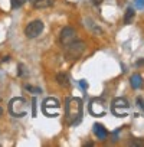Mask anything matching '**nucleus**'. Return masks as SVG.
Listing matches in <instances>:
<instances>
[{
    "label": "nucleus",
    "instance_id": "obj_7",
    "mask_svg": "<svg viewBox=\"0 0 144 147\" xmlns=\"http://www.w3.org/2000/svg\"><path fill=\"white\" fill-rule=\"evenodd\" d=\"M105 105L102 104V101L101 100H98V98H94L92 101H91V104H89V113L94 115V117H102V115H105Z\"/></svg>",
    "mask_w": 144,
    "mask_h": 147
},
{
    "label": "nucleus",
    "instance_id": "obj_8",
    "mask_svg": "<svg viewBox=\"0 0 144 147\" xmlns=\"http://www.w3.org/2000/svg\"><path fill=\"white\" fill-rule=\"evenodd\" d=\"M75 35H77V32H75L74 28H69V26L63 28L61 30V42H62V45H66V43L72 42L75 39Z\"/></svg>",
    "mask_w": 144,
    "mask_h": 147
},
{
    "label": "nucleus",
    "instance_id": "obj_20",
    "mask_svg": "<svg viewBox=\"0 0 144 147\" xmlns=\"http://www.w3.org/2000/svg\"><path fill=\"white\" fill-rule=\"evenodd\" d=\"M143 3H144V0H135V5L138 7H143Z\"/></svg>",
    "mask_w": 144,
    "mask_h": 147
},
{
    "label": "nucleus",
    "instance_id": "obj_5",
    "mask_svg": "<svg viewBox=\"0 0 144 147\" xmlns=\"http://www.w3.org/2000/svg\"><path fill=\"white\" fill-rule=\"evenodd\" d=\"M128 108H130V104H128V101H127L125 98H122V97L115 98V100L112 101V104H111V111H112V114H114L115 117H125Z\"/></svg>",
    "mask_w": 144,
    "mask_h": 147
},
{
    "label": "nucleus",
    "instance_id": "obj_10",
    "mask_svg": "<svg viewBox=\"0 0 144 147\" xmlns=\"http://www.w3.org/2000/svg\"><path fill=\"white\" fill-rule=\"evenodd\" d=\"M32 5L35 9H46L53 5V0H32Z\"/></svg>",
    "mask_w": 144,
    "mask_h": 147
},
{
    "label": "nucleus",
    "instance_id": "obj_4",
    "mask_svg": "<svg viewBox=\"0 0 144 147\" xmlns=\"http://www.w3.org/2000/svg\"><path fill=\"white\" fill-rule=\"evenodd\" d=\"M59 110H61V104L56 98L49 97L43 101L42 104V111L46 117H58L59 115Z\"/></svg>",
    "mask_w": 144,
    "mask_h": 147
},
{
    "label": "nucleus",
    "instance_id": "obj_9",
    "mask_svg": "<svg viewBox=\"0 0 144 147\" xmlns=\"http://www.w3.org/2000/svg\"><path fill=\"white\" fill-rule=\"evenodd\" d=\"M94 134L100 138V140H107V137H108V130L102 125V124H94Z\"/></svg>",
    "mask_w": 144,
    "mask_h": 147
},
{
    "label": "nucleus",
    "instance_id": "obj_24",
    "mask_svg": "<svg viewBox=\"0 0 144 147\" xmlns=\"http://www.w3.org/2000/svg\"><path fill=\"white\" fill-rule=\"evenodd\" d=\"M85 146H94V143H92V141H87Z\"/></svg>",
    "mask_w": 144,
    "mask_h": 147
},
{
    "label": "nucleus",
    "instance_id": "obj_13",
    "mask_svg": "<svg viewBox=\"0 0 144 147\" xmlns=\"http://www.w3.org/2000/svg\"><path fill=\"white\" fill-rule=\"evenodd\" d=\"M134 16H135L134 9H133V7H128V9H127V12H125V15H124V23H125V25H130V23L133 22Z\"/></svg>",
    "mask_w": 144,
    "mask_h": 147
},
{
    "label": "nucleus",
    "instance_id": "obj_15",
    "mask_svg": "<svg viewBox=\"0 0 144 147\" xmlns=\"http://www.w3.org/2000/svg\"><path fill=\"white\" fill-rule=\"evenodd\" d=\"M25 88L28 90V91H30V92H33V94H40L42 92V90L39 88V87H32V85H25Z\"/></svg>",
    "mask_w": 144,
    "mask_h": 147
},
{
    "label": "nucleus",
    "instance_id": "obj_21",
    "mask_svg": "<svg viewBox=\"0 0 144 147\" xmlns=\"http://www.w3.org/2000/svg\"><path fill=\"white\" fill-rule=\"evenodd\" d=\"M92 3L98 6V5H101V3H102V0H92Z\"/></svg>",
    "mask_w": 144,
    "mask_h": 147
},
{
    "label": "nucleus",
    "instance_id": "obj_3",
    "mask_svg": "<svg viewBox=\"0 0 144 147\" xmlns=\"http://www.w3.org/2000/svg\"><path fill=\"white\" fill-rule=\"evenodd\" d=\"M65 46V58L68 61H78L81 58V55L85 51V42L84 40H72Z\"/></svg>",
    "mask_w": 144,
    "mask_h": 147
},
{
    "label": "nucleus",
    "instance_id": "obj_2",
    "mask_svg": "<svg viewBox=\"0 0 144 147\" xmlns=\"http://www.w3.org/2000/svg\"><path fill=\"white\" fill-rule=\"evenodd\" d=\"M7 110L9 113L16 117V118H22L25 115H28V111H29V104L28 101L23 98V97H15L9 101V105H7Z\"/></svg>",
    "mask_w": 144,
    "mask_h": 147
},
{
    "label": "nucleus",
    "instance_id": "obj_6",
    "mask_svg": "<svg viewBox=\"0 0 144 147\" xmlns=\"http://www.w3.org/2000/svg\"><path fill=\"white\" fill-rule=\"evenodd\" d=\"M45 29V23L40 20V19H36V20H32L30 23H28V26L25 28V35L29 38V39H33V38H38Z\"/></svg>",
    "mask_w": 144,
    "mask_h": 147
},
{
    "label": "nucleus",
    "instance_id": "obj_11",
    "mask_svg": "<svg viewBox=\"0 0 144 147\" xmlns=\"http://www.w3.org/2000/svg\"><path fill=\"white\" fill-rule=\"evenodd\" d=\"M130 82H131V87L134 90H138L143 85V78H141V75H138V74H134V75L130 78Z\"/></svg>",
    "mask_w": 144,
    "mask_h": 147
},
{
    "label": "nucleus",
    "instance_id": "obj_23",
    "mask_svg": "<svg viewBox=\"0 0 144 147\" xmlns=\"http://www.w3.org/2000/svg\"><path fill=\"white\" fill-rule=\"evenodd\" d=\"M9 61H10V56H5L3 58V62H9Z\"/></svg>",
    "mask_w": 144,
    "mask_h": 147
},
{
    "label": "nucleus",
    "instance_id": "obj_14",
    "mask_svg": "<svg viewBox=\"0 0 144 147\" xmlns=\"http://www.w3.org/2000/svg\"><path fill=\"white\" fill-rule=\"evenodd\" d=\"M28 0H10V5H12V9H19L22 7Z\"/></svg>",
    "mask_w": 144,
    "mask_h": 147
},
{
    "label": "nucleus",
    "instance_id": "obj_16",
    "mask_svg": "<svg viewBox=\"0 0 144 147\" xmlns=\"http://www.w3.org/2000/svg\"><path fill=\"white\" fill-rule=\"evenodd\" d=\"M130 144H131V146H144V140H138V138H133Z\"/></svg>",
    "mask_w": 144,
    "mask_h": 147
},
{
    "label": "nucleus",
    "instance_id": "obj_19",
    "mask_svg": "<svg viewBox=\"0 0 144 147\" xmlns=\"http://www.w3.org/2000/svg\"><path fill=\"white\" fill-rule=\"evenodd\" d=\"M79 85H81L82 90H87V88H88V82H87L85 80H81V81H79Z\"/></svg>",
    "mask_w": 144,
    "mask_h": 147
},
{
    "label": "nucleus",
    "instance_id": "obj_22",
    "mask_svg": "<svg viewBox=\"0 0 144 147\" xmlns=\"http://www.w3.org/2000/svg\"><path fill=\"white\" fill-rule=\"evenodd\" d=\"M137 65L140 66V65H144V59H140V61H137Z\"/></svg>",
    "mask_w": 144,
    "mask_h": 147
},
{
    "label": "nucleus",
    "instance_id": "obj_17",
    "mask_svg": "<svg viewBox=\"0 0 144 147\" xmlns=\"http://www.w3.org/2000/svg\"><path fill=\"white\" fill-rule=\"evenodd\" d=\"M32 117H36V98L32 100Z\"/></svg>",
    "mask_w": 144,
    "mask_h": 147
},
{
    "label": "nucleus",
    "instance_id": "obj_1",
    "mask_svg": "<svg viewBox=\"0 0 144 147\" xmlns=\"http://www.w3.org/2000/svg\"><path fill=\"white\" fill-rule=\"evenodd\" d=\"M65 123L68 125H77L82 120L84 104L82 100L78 97H68L65 100Z\"/></svg>",
    "mask_w": 144,
    "mask_h": 147
},
{
    "label": "nucleus",
    "instance_id": "obj_18",
    "mask_svg": "<svg viewBox=\"0 0 144 147\" xmlns=\"http://www.w3.org/2000/svg\"><path fill=\"white\" fill-rule=\"evenodd\" d=\"M25 66H23V63H19V71H17V75L19 77H22L23 74H25V69H23Z\"/></svg>",
    "mask_w": 144,
    "mask_h": 147
},
{
    "label": "nucleus",
    "instance_id": "obj_12",
    "mask_svg": "<svg viewBox=\"0 0 144 147\" xmlns=\"http://www.w3.org/2000/svg\"><path fill=\"white\" fill-rule=\"evenodd\" d=\"M56 81H58V84L61 87H65V88L69 87V78H68L66 74H63V72H59L56 75Z\"/></svg>",
    "mask_w": 144,
    "mask_h": 147
}]
</instances>
